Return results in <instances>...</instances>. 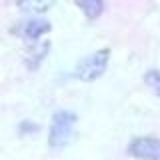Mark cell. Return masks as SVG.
I'll return each instance as SVG.
<instances>
[{
	"instance_id": "cell-8",
	"label": "cell",
	"mask_w": 160,
	"mask_h": 160,
	"mask_svg": "<svg viewBox=\"0 0 160 160\" xmlns=\"http://www.w3.org/2000/svg\"><path fill=\"white\" fill-rule=\"evenodd\" d=\"M144 84L154 92V96L160 98V70L158 68H150L144 72Z\"/></svg>"
},
{
	"instance_id": "cell-1",
	"label": "cell",
	"mask_w": 160,
	"mask_h": 160,
	"mask_svg": "<svg viewBox=\"0 0 160 160\" xmlns=\"http://www.w3.org/2000/svg\"><path fill=\"white\" fill-rule=\"evenodd\" d=\"M76 122L78 114L74 110L60 108L52 114L48 126V148L50 150H62L72 142L76 134Z\"/></svg>"
},
{
	"instance_id": "cell-2",
	"label": "cell",
	"mask_w": 160,
	"mask_h": 160,
	"mask_svg": "<svg viewBox=\"0 0 160 160\" xmlns=\"http://www.w3.org/2000/svg\"><path fill=\"white\" fill-rule=\"evenodd\" d=\"M110 56H112V50L110 48H98L94 52L86 54L74 64L72 70V78L78 80V82H96L100 76H104V72L108 70L110 64Z\"/></svg>"
},
{
	"instance_id": "cell-4",
	"label": "cell",
	"mask_w": 160,
	"mask_h": 160,
	"mask_svg": "<svg viewBox=\"0 0 160 160\" xmlns=\"http://www.w3.org/2000/svg\"><path fill=\"white\" fill-rule=\"evenodd\" d=\"M126 154L134 160H160V138L158 136H134L126 146Z\"/></svg>"
},
{
	"instance_id": "cell-5",
	"label": "cell",
	"mask_w": 160,
	"mask_h": 160,
	"mask_svg": "<svg viewBox=\"0 0 160 160\" xmlns=\"http://www.w3.org/2000/svg\"><path fill=\"white\" fill-rule=\"evenodd\" d=\"M52 44L48 40H36V42H28L24 48V66L28 70H38L42 66V62L48 58Z\"/></svg>"
},
{
	"instance_id": "cell-9",
	"label": "cell",
	"mask_w": 160,
	"mask_h": 160,
	"mask_svg": "<svg viewBox=\"0 0 160 160\" xmlns=\"http://www.w3.org/2000/svg\"><path fill=\"white\" fill-rule=\"evenodd\" d=\"M40 124L38 122H34V120H20L18 122V136H34V134H38L40 132Z\"/></svg>"
},
{
	"instance_id": "cell-6",
	"label": "cell",
	"mask_w": 160,
	"mask_h": 160,
	"mask_svg": "<svg viewBox=\"0 0 160 160\" xmlns=\"http://www.w3.org/2000/svg\"><path fill=\"white\" fill-rule=\"evenodd\" d=\"M58 0H16V8L26 16H42L56 6Z\"/></svg>"
},
{
	"instance_id": "cell-3",
	"label": "cell",
	"mask_w": 160,
	"mask_h": 160,
	"mask_svg": "<svg viewBox=\"0 0 160 160\" xmlns=\"http://www.w3.org/2000/svg\"><path fill=\"white\" fill-rule=\"evenodd\" d=\"M48 32H52V22L46 16H26L20 18L12 26V34L26 42H36L42 40Z\"/></svg>"
},
{
	"instance_id": "cell-7",
	"label": "cell",
	"mask_w": 160,
	"mask_h": 160,
	"mask_svg": "<svg viewBox=\"0 0 160 160\" xmlns=\"http://www.w3.org/2000/svg\"><path fill=\"white\" fill-rule=\"evenodd\" d=\"M74 4L80 8V12L84 14V18L94 22L104 14L106 8V0H74Z\"/></svg>"
}]
</instances>
